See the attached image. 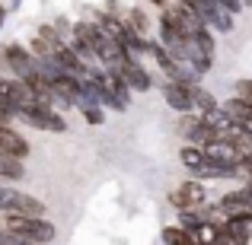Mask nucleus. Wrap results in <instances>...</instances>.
<instances>
[{"mask_svg": "<svg viewBox=\"0 0 252 245\" xmlns=\"http://www.w3.org/2000/svg\"><path fill=\"white\" fill-rule=\"evenodd\" d=\"M220 214L227 217H243V214H252V191L243 185L236 191H227L220 197Z\"/></svg>", "mask_w": 252, "mask_h": 245, "instance_id": "9", "label": "nucleus"}, {"mask_svg": "<svg viewBox=\"0 0 252 245\" xmlns=\"http://www.w3.org/2000/svg\"><path fill=\"white\" fill-rule=\"evenodd\" d=\"M204 156H208L211 165H220V169H227V172L236 175V165H240V160H243V150H236L233 143H227V140L217 137V140L204 143Z\"/></svg>", "mask_w": 252, "mask_h": 245, "instance_id": "4", "label": "nucleus"}, {"mask_svg": "<svg viewBox=\"0 0 252 245\" xmlns=\"http://www.w3.org/2000/svg\"><path fill=\"white\" fill-rule=\"evenodd\" d=\"M6 64L19 80H26L38 70V57L32 54V48H23V45H6Z\"/></svg>", "mask_w": 252, "mask_h": 245, "instance_id": "6", "label": "nucleus"}, {"mask_svg": "<svg viewBox=\"0 0 252 245\" xmlns=\"http://www.w3.org/2000/svg\"><path fill=\"white\" fill-rule=\"evenodd\" d=\"M19 118L29 121L32 128L51 131V134H64V131H67V121L55 111V105L38 102V99H35V102H29V105H23V109H19Z\"/></svg>", "mask_w": 252, "mask_h": 245, "instance_id": "2", "label": "nucleus"}, {"mask_svg": "<svg viewBox=\"0 0 252 245\" xmlns=\"http://www.w3.org/2000/svg\"><path fill=\"white\" fill-rule=\"evenodd\" d=\"M3 19H6V6L0 3V26H3Z\"/></svg>", "mask_w": 252, "mask_h": 245, "instance_id": "24", "label": "nucleus"}, {"mask_svg": "<svg viewBox=\"0 0 252 245\" xmlns=\"http://www.w3.org/2000/svg\"><path fill=\"white\" fill-rule=\"evenodd\" d=\"M179 160L189 172H201L204 165H208V156H204V147H198V143H191V147H182V153H179Z\"/></svg>", "mask_w": 252, "mask_h": 245, "instance_id": "13", "label": "nucleus"}, {"mask_svg": "<svg viewBox=\"0 0 252 245\" xmlns=\"http://www.w3.org/2000/svg\"><path fill=\"white\" fill-rule=\"evenodd\" d=\"M6 214H23V217H45V204L38 201V197L26 194V191H16V197H13L10 210Z\"/></svg>", "mask_w": 252, "mask_h": 245, "instance_id": "12", "label": "nucleus"}, {"mask_svg": "<svg viewBox=\"0 0 252 245\" xmlns=\"http://www.w3.org/2000/svg\"><path fill=\"white\" fill-rule=\"evenodd\" d=\"M191 99H195V109L198 111H211V109H217V105H220L208 89H201V86H195V89H191Z\"/></svg>", "mask_w": 252, "mask_h": 245, "instance_id": "16", "label": "nucleus"}, {"mask_svg": "<svg viewBox=\"0 0 252 245\" xmlns=\"http://www.w3.org/2000/svg\"><path fill=\"white\" fill-rule=\"evenodd\" d=\"M220 233L227 236L233 245H246V242H252V214L227 217V220L220 223Z\"/></svg>", "mask_w": 252, "mask_h": 245, "instance_id": "8", "label": "nucleus"}, {"mask_svg": "<svg viewBox=\"0 0 252 245\" xmlns=\"http://www.w3.org/2000/svg\"><path fill=\"white\" fill-rule=\"evenodd\" d=\"M0 245H35V242H29L26 236H19V233H10V229H3V233H0Z\"/></svg>", "mask_w": 252, "mask_h": 245, "instance_id": "19", "label": "nucleus"}, {"mask_svg": "<svg viewBox=\"0 0 252 245\" xmlns=\"http://www.w3.org/2000/svg\"><path fill=\"white\" fill-rule=\"evenodd\" d=\"M220 3L227 6L230 13H240V10H243V0H220Z\"/></svg>", "mask_w": 252, "mask_h": 245, "instance_id": "22", "label": "nucleus"}, {"mask_svg": "<svg viewBox=\"0 0 252 245\" xmlns=\"http://www.w3.org/2000/svg\"><path fill=\"white\" fill-rule=\"evenodd\" d=\"M204 197H208V191H204L201 182H182L169 194V204L176 210H195V207H201V204H204Z\"/></svg>", "mask_w": 252, "mask_h": 245, "instance_id": "5", "label": "nucleus"}, {"mask_svg": "<svg viewBox=\"0 0 252 245\" xmlns=\"http://www.w3.org/2000/svg\"><path fill=\"white\" fill-rule=\"evenodd\" d=\"M3 229L26 236V239L35 242V245H48L58 236L55 223H48L45 217H23V214H3Z\"/></svg>", "mask_w": 252, "mask_h": 245, "instance_id": "1", "label": "nucleus"}, {"mask_svg": "<svg viewBox=\"0 0 252 245\" xmlns=\"http://www.w3.org/2000/svg\"><path fill=\"white\" fill-rule=\"evenodd\" d=\"M13 197H16V188H3V185H0V210H10V204H13Z\"/></svg>", "mask_w": 252, "mask_h": 245, "instance_id": "21", "label": "nucleus"}, {"mask_svg": "<svg viewBox=\"0 0 252 245\" xmlns=\"http://www.w3.org/2000/svg\"><path fill=\"white\" fill-rule=\"evenodd\" d=\"M23 175H26V169H23V163H19L16 156L0 153V178H23Z\"/></svg>", "mask_w": 252, "mask_h": 245, "instance_id": "15", "label": "nucleus"}, {"mask_svg": "<svg viewBox=\"0 0 252 245\" xmlns=\"http://www.w3.org/2000/svg\"><path fill=\"white\" fill-rule=\"evenodd\" d=\"M179 134H182V137H189V140H191V143H198V147H204V143L217 140V137H220V131H214V128H211V124L201 118V111H198V115L185 111V115L179 118Z\"/></svg>", "mask_w": 252, "mask_h": 245, "instance_id": "3", "label": "nucleus"}, {"mask_svg": "<svg viewBox=\"0 0 252 245\" xmlns=\"http://www.w3.org/2000/svg\"><path fill=\"white\" fill-rule=\"evenodd\" d=\"M236 175H240L243 182H252V150H249V153H243L240 165H236Z\"/></svg>", "mask_w": 252, "mask_h": 245, "instance_id": "18", "label": "nucleus"}, {"mask_svg": "<svg viewBox=\"0 0 252 245\" xmlns=\"http://www.w3.org/2000/svg\"><path fill=\"white\" fill-rule=\"evenodd\" d=\"M128 26L137 32V35H147V32H150V23H147V16H144L141 10H131V19H128Z\"/></svg>", "mask_w": 252, "mask_h": 245, "instance_id": "17", "label": "nucleus"}, {"mask_svg": "<svg viewBox=\"0 0 252 245\" xmlns=\"http://www.w3.org/2000/svg\"><path fill=\"white\" fill-rule=\"evenodd\" d=\"M214 245H233V242H230V239H227V236H223V233H220V239H217Z\"/></svg>", "mask_w": 252, "mask_h": 245, "instance_id": "23", "label": "nucleus"}, {"mask_svg": "<svg viewBox=\"0 0 252 245\" xmlns=\"http://www.w3.org/2000/svg\"><path fill=\"white\" fill-rule=\"evenodd\" d=\"M191 89L195 86H185V83H163V99H166L169 109H176L179 115L185 111H195V99H191Z\"/></svg>", "mask_w": 252, "mask_h": 245, "instance_id": "7", "label": "nucleus"}, {"mask_svg": "<svg viewBox=\"0 0 252 245\" xmlns=\"http://www.w3.org/2000/svg\"><path fill=\"white\" fill-rule=\"evenodd\" d=\"M220 105L230 111V118H233L236 124H243L246 118H252V102H249V99H243V96H236V99H227V102H220Z\"/></svg>", "mask_w": 252, "mask_h": 245, "instance_id": "14", "label": "nucleus"}, {"mask_svg": "<svg viewBox=\"0 0 252 245\" xmlns=\"http://www.w3.org/2000/svg\"><path fill=\"white\" fill-rule=\"evenodd\" d=\"M0 153L23 160V156H29V140L23 134H16L10 124H0Z\"/></svg>", "mask_w": 252, "mask_h": 245, "instance_id": "10", "label": "nucleus"}, {"mask_svg": "<svg viewBox=\"0 0 252 245\" xmlns=\"http://www.w3.org/2000/svg\"><path fill=\"white\" fill-rule=\"evenodd\" d=\"M83 118L90 124H102L105 121V111H102V105H93V109H83Z\"/></svg>", "mask_w": 252, "mask_h": 245, "instance_id": "20", "label": "nucleus"}, {"mask_svg": "<svg viewBox=\"0 0 252 245\" xmlns=\"http://www.w3.org/2000/svg\"><path fill=\"white\" fill-rule=\"evenodd\" d=\"M122 74H125V80H128V86H131L134 92H147L150 86H154V80H150V74L141 67V61H137L134 54L128 57V64L122 67Z\"/></svg>", "mask_w": 252, "mask_h": 245, "instance_id": "11", "label": "nucleus"}, {"mask_svg": "<svg viewBox=\"0 0 252 245\" xmlns=\"http://www.w3.org/2000/svg\"><path fill=\"white\" fill-rule=\"evenodd\" d=\"M246 188H249V191H252V182H246Z\"/></svg>", "mask_w": 252, "mask_h": 245, "instance_id": "25", "label": "nucleus"}]
</instances>
